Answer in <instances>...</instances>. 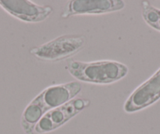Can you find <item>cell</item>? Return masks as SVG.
<instances>
[{"label": "cell", "mask_w": 160, "mask_h": 134, "mask_svg": "<svg viewBox=\"0 0 160 134\" xmlns=\"http://www.w3.org/2000/svg\"><path fill=\"white\" fill-rule=\"evenodd\" d=\"M66 70L76 80L94 84H109L120 81L127 75L126 65L113 60L86 62L72 61L66 66Z\"/></svg>", "instance_id": "cell-2"}, {"label": "cell", "mask_w": 160, "mask_h": 134, "mask_svg": "<svg viewBox=\"0 0 160 134\" xmlns=\"http://www.w3.org/2000/svg\"><path fill=\"white\" fill-rule=\"evenodd\" d=\"M90 104L91 101L88 99L74 98L64 105L47 112L36 125L35 132L42 134L56 130L90 107Z\"/></svg>", "instance_id": "cell-4"}, {"label": "cell", "mask_w": 160, "mask_h": 134, "mask_svg": "<svg viewBox=\"0 0 160 134\" xmlns=\"http://www.w3.org/2000/svg\"><path fill=\"white\" fill-rule=\"evenodd\" d=\"M86 44L87 38L84 35H62L46 44L32 47L30 54L40 61L58 62L78 54Z\"/></svg>", "instance_id": "cell-3"}, {"label": "cell", "mask_w": 160, "mask_h": 134, "mask_svg": "<svg viewBox=\"0 0 160 134\" xmlns=\"http://www.w3.org/2000/svg\"><path fill=\"white\" fill-rule=\"evenodd\" d=\"M125 7L122 0H72L61 13L64 18L74 15L104 14L119 11Z\"/></svg>", "instance_id": "cell-7"}, {"label": "cell", "mask_w": 160, "mask_h": 134, "mask_svg": "<svg viewBox=\"0 0 160 134\" xmlns=\"http://www.w3.org/2000/svg\"><path fill=\"white\" fill-rule=\"evenodd\" d=\"M160 99V68L138 86L124 104L127 113H133L150 107Z\"/></svg>", "instance_id": "cell-5"}, {"label": "cell", "mask_w": 160, "mask_h": 134, "mask_svg": "<svg viewBox=\"0 0 160 134\" xmlns=\"http://www.w3.org/2000/svg\"><path fill=\"white\" fill-rule=\"evenodd\" d=\"M141 3L144 21L151 28L160 32V9L154 7L148 1H142Z\"/></svg>", "instance_id": "cell-8"}, {"label": "cell", "mask_w": 160, "mask_h": 134, "mask_svg": "<svg viewBox=\"0 0 160 134\" xmlns=\"http://www.w3.org/2000/svg\"><path fill=\"white\" fill-rule=\"evenodd\" d=\"M0 7L13 18L27 23L45 21L53 13V7L38 5L28 0H0Z\"/></svg>", "instance_id": "cell-6"}, {"label": "cell", "mask_w": 160, "mask_h": 134, "mask_svg": "<svg viewBox=\"0 0 160 134\" xmlns=\"http://www.w3.org/2000/svg\"><path fill=\"white\" fill-rule=\"evenodd\" d=\"M82 90L78 81H71L47 88L29 103L21 118V126L25 134L35 133V128L50 110L75 98Z\"/></svg>", "instance_id": "cell-1"}]
</instances>
